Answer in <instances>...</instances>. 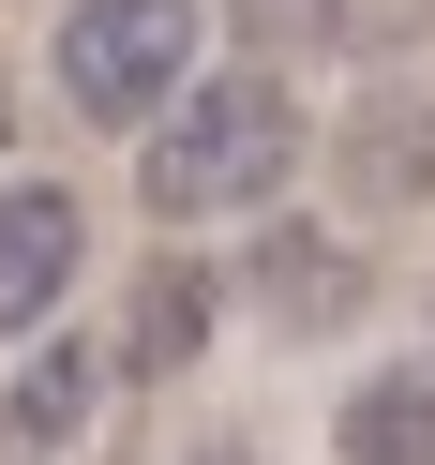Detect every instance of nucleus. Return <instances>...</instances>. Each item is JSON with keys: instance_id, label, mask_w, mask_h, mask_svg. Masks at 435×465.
Returning <instances> with one entry per match:
<instances>
[{"instance_id": "obj_9", "label": "nucleus", "mask_w": 435, "mask_h": 465, "mask_svg": "<svg viewBox=\"0 0 435 465\" xmlns=\"http://www.w3.org/2000/svg\"><path fill=\"white\" fill-rule=\"evenodd\" d=\"M375 15H405V0H241L255 45H301V61H361Z\"/></svg>"}, {"instance_id": "obj_7", "label": "nucleus", "mask_w": 435, "mask_h": 465, "mask_svg": "<svg viewBox=\"0 0 435 465\" xmlns=\"http://www.w3.org/2000/svg\"><path fill=\"white\" fill-rule=\"evenodd\" d=\"M345 195L361 211H435V91H391L345 121Z\"/></svg>"}, {"instance_id": "obj_5", "label": "nucleus", "mask_w": 435, "mask_h": 465, "mask_svg": "<svg viewBox=\"0 0 435 465\" xmlns=\"http://www.w3.org/2000/svg\"><path fill=\"white\" fill-rule=\"evenodd\" d=\"M91 420H105V345H75L61 315H45L31 361H15V391H0V465H61Z\"/></svg>"}, {"instance_id": "obj_10", "label": "nucleus", "mask_w": 435, "mask_h": 465, "mask_svg": "<svg viewBox=\"0 0 435 465\" xmlns=\"http://www.w3.org/2000/svg\"><path fill=\"white\" fill-rule=\"evenodd\" d=\"M195 465H271V450H255V435H211V450H195Z\"/></svg>"}, {"instance_id": "obj_3", "label": "nucleus", "mask_w": 435, "mask_h": 465, "mask_svg": "<svg viewBox=\"0 0 435 465\" xmlns=\"http://www.w3.org/2000/svg\"><path fill=\"white\" fill-rule=\"evenodd\" d=\"M241 301L271 315V345H331V331H361L375 271H361V241H345V225L255 211V271H241Z\"/></svg>"}, {"instance_id": "obj_2", "label": "nucleus", "mask_w": 435, "mask_h": 465, "mask_svg": "<svg viewBox=\"0 0 435 465\" xmlns=\"http://www.w3.org/2000/svg\"><path fill=\"white\" fill-rule=\"evenodd\" d=\"M195 31H211L195 0H75V15H61V105L105 121V135H135L195 75Z\"/></svg>"}, {"instance_id": "obj_4", "label": "nucleus", "mask_w": 435, "mask_h": 465, "mask_svg": "<svg viewBox=\"0 0 435 465\" xmlns=\"http://www.w3.org/2000/svg\"><path fill=\"white\" fill-rule=\"evenodd\" d=\"M91 271V211L61 181H0V345H31Z\"/></svg>"}, {"instance_id": "obj_8", "label": "nucleus", "mask_w": 435, "mask_h": 465, "mask_svg": "<svg viewBox=\"0 0 435 465\" xmlns=\"http://www.w3.org/2000/svg\"><path fill=\"white\" fill-rule=\"evenodd\" d=\"M331 450L345 465H435V361L420 375H361L331 405Z\"/></svg>"}, {"instance_id": "obj_6", "label": "nucleus", "mask_w": 435, "mask_h": 465, "mask_svg": "<svg viewBox=\"0 0 435 465\" xmlns=\"http://www.w3.org/2000/svg\"><path fill=\"white\" fill-rule=\"evenodd\" d=\"M211 315H225V271H195V255H151V271H135V301H121V345H105V375H181L195 345H211Z\"/></svg>"}, {"instance_id": "obj_1", "label": "nucleus", "mask_w": 435, "mask_h": 465, "mask_svg": "<svg viewBox=\"0 0 435 465\" xmlns=\"http://www.w3.org/2000/svg\"><path fill=\"white\" fill-rule=\"evenodd\" d=\"M135 195H151L165 225H225V211H285V181H301V91H285L271 61L241 75H181V91L135 121Z\"/></svg>"}]
</instances>
